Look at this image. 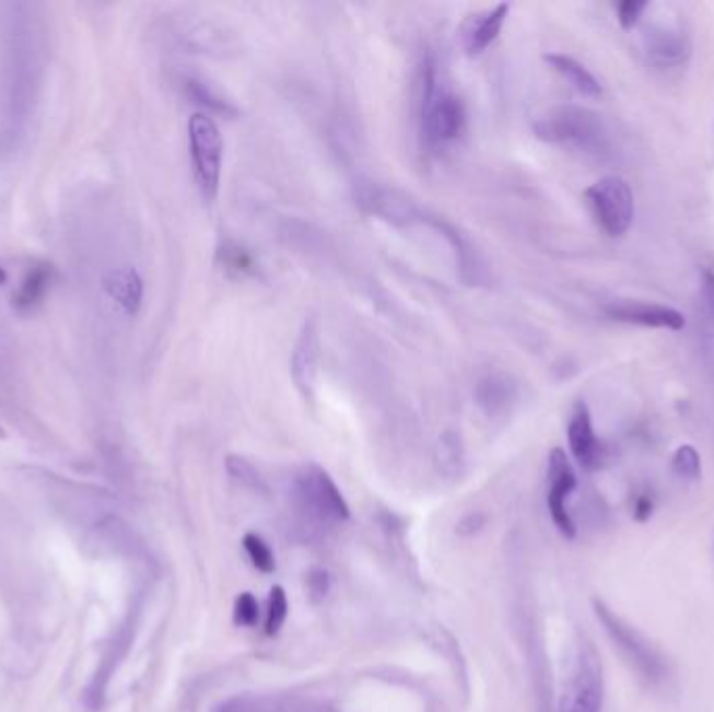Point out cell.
<instances>
[{
    "mask_svg": "<svg viewBox=\"0 0 714 712\" xmlns=\"http://www.w3.org/2000/svg\"><path fill=\"white\" fill-rule=\"evenodd\" d=\"M47 71V25L34 2H0V165L27 140Z\"/></svg>",
    "mask_w": 714,
    "mask_h": 712,
    "instance_id": "6da1fadb",
    "label": "cell"
},
{
    "mask_svg": "<svg viewBox=\"0 0 714 712\" xmlns=\"http://www.w3.org/2000/svg\"><path fill=\"white\" fill-rule=\"evenodd\" d=\"M420 126L422 138L431 149L456 142L466 130V107L456 92L443 86L438 78L437 57L431 50L422 61Z\"/></svg>",
    "mask_w": 714,
    "mask_h": 712,
    "instance_id": "7a4b0ae2",
    "label": "cell"
},
{
    "mask_svg": "<svg viewBox=\"0 0 714 712\" xmlns=\"http://www.w3.org/2000/svg\"><path fill=\"white\" fill-rule=\"evenodd\" d=\"M188 149L195 167V178L208 201L220 192L224 140L215 119L209 114L190 115L188 119Z\"/></svg>",
    "mask_w": 714,
    "mask_h": 712,
    "instance_id": "3957f363",
    "label": "cell"
},
{
    "mask_svg": "<svg viewBox=\"0 0 714 712\" xmlns=\"http://www.w3.org/2000/svg\"><path fill=\"white\" fill-rule=\"evenodd\" d=\"M594 612L604 625L608 638L621 650L624 661L637 670L647 684H658L665 677V663L654 645L645 640L640 631L617 617L601 599H594Z\"/></svg>",
    "mask_w": 714,
    "mask_h": 712,
    "instance_id": "277c9868",
    "label": "cell"
},
{
    "mask_svg": "<svg viewBox=\"0 0 714 712\" xmlns=\"http://www.w3.org/2000/svg\"><path fill=\"white\" fill-rule=\"evenodd\" d=\"M585 203L596 224L608 236H622L635 218V201L629 184L619 176H606L585 190Z\"/></svg>",
    "mask_w": 714,
    "mask_h": 712,
    "instance_id": "5b68a950",
    "label": "cell"
},
{
    "mask_svg": "<svg viewBox=\"0 0 714 712\" xmlns=\"http://www.w3.org/2000/svg\"><path fill=\"white\" fill-rule=\"evenodd\" d=\"M535 137L550 144H575L581 149H596L601 142L598 115L581 107H555L537 117L532 124Z\"/></svg>",
    "mask_w": 714,
    "mask_h": 712,
    "instance_id": "8992f818",
    "label": "cell"
},
{
    "mask_svg": "<svg viewBox=\"0 0 714 712\" xmlns=\"http://www.w3.org/2000/svg\"><path fill=\"white\" fill-rule=\"evenodd\" d=\"M604 702L601 663L592 645H583L560 700V712H599Z\"/></svg>",
    "mask_w": 714,
    "mask_h": 712,
    "instance_id": "52a82bcc",
    "label": "cell"
},
{
    "mask_svg": "<svg viewBox=\"0 0 714 712\" xmlns=\"http://www.w3.org/2000/svg\"><path fill=\"white\" fill-rule=\"evenodd\" d=\"M355 203L364 213L381 218L393 226H412L415 222H422L424 213L408 195L385 184H358Z\"/></svg>",
    "mask_w": 714,
    "mask_h": 712,
    "instance_id": "ba28073f",
    "label": "cell"
},
{
    "mask_svg": "<svg viewBox=\"0 0 714 712\" xmlns=\"http://www.w3.org/2000/svg\"><path fill=\"white\" fill-rule=\"evenodd\" d=\"M548 507L555 528L566 537L575 539L576 527L571 512H569V498L576 489V475L571 459L564 450L555 447L548 459Z\"/></svg>",
    "mask_w": 714,
    "mask_h": 712,
    "instance_id": "9c48e42d",
    "label": "cell"
},
{
    "mask_svg": "<svg viewBox=\"0 0 714 712\" xmlns=\"http://www.w3.org/2000/svg\"><path fill=\"white\" fill-rule=\"evenodd\" d=\"M297 493L305 507L324 521H346L349 505L339 487L320 466H307L297 479Z\"/></svg>",
    "mask_w": 714,
    "mask_h": 712,
    "instance_id": "30bf717a",
    "label": "cell"
},
{
    "mask_svg": "<svg viewBox=\"0 0 714 712\" xmlns=\"http://www.w3.org/2000/svg\"><path fill=\"white\" fill-rule=\"evenodd\" d=\"M608 318L635 324L644 328H665V330H683L686 328V316L667 305L658 303H644V301H631V299H619L604 307Z\"/></svg>",
    "mask_w": 714,
    "mask_h": 712,
    "instance_id": "8fae6325",
    "label": "cell"
},
{
    "mask_svg": "<svg viewBox=\"0 0 714 712\" xmlns=\"http://www.w3.org/2000/svg\"><path fill=\"white\" fill-rule=\"evenodd\" d=\"M318 360H320V337L314 320H305L300 339L291 355V376L293 383L305 399H314L316 378H318Z\"/></svg>",
    "mask_w": 714,
    "mask_h": 712,
    "instance_id": "7c38bea8",
    "label": "cell"
},
{
    "mask_svg": "<svg viewBox=\"0 0 714 712\" xmlns=\"http://www.w3.org/2000/svg\"><path fill=\"white\" fill-rule=\"evenodd\" d=\"M422 224H429L431 229L437 230L438 234L449 243V247L454 249V255H456V261L460 266L461 280L466 284L483 282L481 257H479L477 249L472 247V243L468 241V236L458 226H454L445 218H441L437 213H431L426 209L422 213Z\"/></svg>",
    "mask_w": 714,
    "mask_h": 712,
    "instance_id": "4fadbf2b",
    "label": "cell"
},
{
    "mask_svg": "<svg viewBox=\"0 0 714 712\" xmlns=\"http://www.w3.org/2000/svg\"><path fill=\"white\" fill-rule=\"evenodd\" d=\"M569 445L576 464L585 470H598L604 462V450L598 435L594 431V420L589 408L578 401L569 422Z\"/></svg>",
    "mask_w": 714,
    "mask_h": 712,
    "instance_id": "5bb4252c",
    "label": "cell"
},
{
    "mask_svg": "<svg viewBox=\"0 0 714 712\" xmlns=\"http://www.w3.org/2000/svg\"><path fill=\"white\" fill-rule=\"evenodd\" d=\"M507 13H510V4L502 2L493 9H487L483 13L470 15L461 27V46L466 55L479 57L498 40L506 25Z\"/></svg>",
    "mask_w": 714,
    "mask_h": 712,
    "instance_id": "9a60e30c",
    "label": "cell"
},
{
    "mask_svg": "<svg viewBox=\"0 0 714 712\" xmlns=\"http://www.w3.org/2000/svg\"><path fill=\"white\" fill-rule=\"evenodd\" d=\"M105 293L112 301H116L117 307L128 314L137 316L139 314L142 299H144V282L142 276L134 268H117L105 276L103 280Z\"/></svg>",
    "mask_w": 714,
    "mask_h": 712,
    "instance_id": "2e32d148",
    "label": "cell"
},
{
    "mask_svg": "<svg viewBox=\"0 0 714 712\" xmlns=\"http://www.w3.org/2000/svg\"><path fill=\"white\" fill-rule=\"evenodd\" d=\"M475 397L484 412L489 416H498L506 412L507 406L516 399V385L502 372H489L479 381Z\"/></svg>",
    "mask_w": 714,
    "mask_h": 712,
    "instance_id": "e0dca14e",
    "label": "cell"
},
{
    "mask_svg": "<svg viewBox=\"0 0 714 712\" xmlns=\"http://www.w3.org/2000/svg\"><path fill=\"white\" fill-rule=\"evenodd\" d=\"M546 63L555 71L560 73L576 92H581L583 96H589V98H596L601 94V86H599L596 75L585 68L583 63H578L573 57L569 55H562V52H548L546 57Z\"/></svg>",
    "mask_w": 714,
    "mask_h": 712,
    "instance_id": "ac0fdd59",
    "label": "cell"
},
{
    "mask_svg": "<svg viewBox=\"0 0 714 712\" xmlns=\"http://www.w3.org/2000/svg\"><path fill=\"white\" fill-rule=\"evenodd\" d=\"M218 264L222 266V270L226 275L234 276V278H247V276H257L259 272L254 253L234 241H224L218 247Z\"/></svg>",
    "mask_w": 714,
    "mask_h": 712,
    "instance_id": "d6986e66",
    "label": "cell"
},
{
    "mask_svg": "<svg viewBox=\"0 0 714 712\" xmlns=\"http://www.w3.org/2000/svg\"><path fill=\"white\" fill-rule=\"evenodd\" d=\"M186 94L192 103L201 105L203 109H208L209 114L224 115V117H234L238 114V109L232 105L229 98H224L215 89H211L208 82L199 80V78H186L185 80Z\"/></svg>",
    "mask_w": 714,
    "mask_h": 712,
    "instance_id": "ffe728a7",
    "label": "cell"
},
{
    "mask_svg": "<svg viewBox=\"0 0 714 712\" xmlns=\"http://www.w3.org/2000/svg\"><path fill=\"white\" fill-rule=\"evenodd\" d=\"M50 268L48 266H38L34 270H30L27 276L15 295V307L20 312H27L34 305L40 303V299L47 295L48 287H50Z\"/></svg>",
    "mask_w": 714,
    "mask_h": 712,
    "instance_id": "44dd1931",
    "label": "cell"
},
{
    "mask_svg": "<svg viewBox=\"0 0 714 712\" xmlns=\"http://www.w3.org/2000/svg\"><path fill=\"white\" fill-rule=\"evenodd\" d=\"M649 52H652V57L656 61L672 66V63H681L688 57L690 46H688L683 36L672 34V32H668L667 30V32H658V34L652 36Z\"/></svg>",
    "mask_w": 714,
    "mask_h": 712,
    "instance_id": "7402d4cb",
    "label": "cell"
},
{
    "mask_svg": "<svg viewBox=\"0 0 714 712\" xmlns=\"http://www.w3.org/2000/svg\"><path fill=\"white\" fill-rule=\"evenodd\" d=\"M670 466H672V472L686 481H698L702 475V459L693 445L677 447V452L672 454Z\"/></svg>",
    "mask_w": 714,
    "mask_h": 712,
    "instance_id": "603a6c76",
    "label": "cell"
},
{
    "mask_svg": "<svg viewBox=\"0 0 714 712\" xmlns=\"http://www.w3.org/2000/svg\"><path fill=\"white\" fill-rule=\"evenodd\" d=\"M243 546H245V551L247 556L251 558L255 569L261 571V573H272L277 569V562H274V553L268 548V544H264L261 537H257L254 533L245 535L243 539Z\"/></svg>",
    "mask_w": 714,
    "mask_h": 712,
    "instance_id": "cb8c5ba5",
    "label": "cell"
},
{
    "mask_svg": "<svg viewBox=\"0 0 714 712\" xmlns=\"http://www.w3.org/2000/svg\"><path fill=\"white\" fill-rule=\"evenodd\" d=\"M286 612H289V602H286V594L282 587H274L270 592V602H268V612H266V633L268 635H277L278 631L282 629L284 620H286Z\"/></svg>",
    "mask_w": 714,
    "mask_h": 712,
    "instance_id": "d4e9b609",
    "label": "cell"
},
{
    "mask_svg": "<svg viewBox=\"0 0 714 712\" xmlns=\"http://www.w3.org/2000/svg\"><path fill=\"white\" fill-rule=\"evenodd\" d=\"M259 620V606L251 594H241L234 604V622L241 627H255Z\"/></svg>",
    "mask_w": 714,
    "mask_h": 712,
    "instance_id": "484cf974",
    "label": "cell"
},
{
    "mask_svg": "<svg viewBox=\"0 0 714 712\" xmlns=\"http://www.w3.org/2000/svg\"><path fill=\"white\" fill-rule=\"evenodd\" d=\"M647 7H649L647 2H640V0H624V2H619V7H617L619 23H621L624 30H631L635 23L640 22V17L644 15Z\"/></svg>",
    "mask_w": 714,
    "mask_h": 712,
    "instance_id": "4316f807",
    "label": "cell"
},
{
    "mask_svg": "<svg viewBox=\"0 0 714 712\" xmlns=\"http://www.w3.org/2000/svg\"><path fill=\"white\" fill-rule=\"evenodd\" d=\"M702 303L714 328V272L709 268L702 272Z\"/></svg>",
    "mask_w": 714,
    "mask_h": 712,
    "instance_id": "83f0119b",
    "label": "cell"
},
{
    "mask_svg": "<svg viewBox=\"0 0 714 712\" xmlns=\"http://www.w3.org/2000/svg\"><path fill=\"white\" fill-rule=\"evenodd\" d=\"M652 514H654V500L647 493H640L633 502V518L644 525L652 518Z\"/></svg>",
    "mask_w": 714,
    "mask_h": 712,
    "instance_id": "f1b7e54d",
    "label": "cell"
},
{
    "mask_svg": "<svg viewBox=\"0 0 714 712\" xmlns=\"http://www.w3.org/2000/svg\"><path fill=\"white\" fill-rule=\"evenodd\" d=\"M7 282V272L0 268V284H4Z\"/></svg>",
    "mask_w": 714,
    "mask_h": 712,
    "instance_id": "f546056e",
    "label": "cell"
},
{
    "mask_svg": "<svg viewBox=\"0 0 714 712\" xmlns=\"http://www.w3.org/2000/svg\"><path fill=\"white\" fill-rule=\"evenodd\" d=\"M7 436V433H4V429H2V424H0V439H4Z\"/></svg>",
    "mask_w": 714,
    "mask_h": 712,
    "instance_id": "4dcf8cb0",
    "label": "cell"
}]
</instances>
